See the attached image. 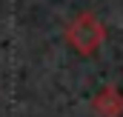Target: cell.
I'll return each instance as SVG.
<instances>
[{
    "mask_svg": "<svg viewBox=\"0 0 123 117\" xmlns=\"http://www.w3.org/2000/svg\"><path fill=\"white\" fill-rule=\"evenodd\" d=\"M63 37H66V43H69L77 54L92 57V54H97V49H100L103 40H106V29H103V23L94 17L92 12H80V14L66 26Z\"/></svg>",
    "mask_w": 123,
    "mask_h": 117,
    "instance_id": "cell-1",
    "label": "cell"
},
{
    "mask_svg": "<svg viewBox=\"0 0 123 117\" xmlns=\"http://www.w3.org/2000/svg\"><path fill=\"white\" fill-rule=\"evenodd\" d=\"M92 111L97 117H120L123 114V94L117 86H103L92 97Z\"/></svg>",
    "mask_w": 123,
    "mask_h": 117,
    "instance_id": "cell-2",
    "label": "cell"
}]
</instances>
